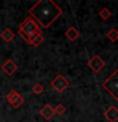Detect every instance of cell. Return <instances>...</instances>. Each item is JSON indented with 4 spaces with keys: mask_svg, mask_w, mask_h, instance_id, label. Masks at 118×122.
Here are the masks:
<instances>
[{
    "mask_svg": "<svg viewBox=\"0 0 118 122\" xmlns=\"http://www.w3.org/2000/svg\"><path fill=\"white\" fill-rule=\"evenodd\" d=\"M61 14L62 9L52 0H39L29 9V17L43 28H48Z\"/></svg>",
    "mask_w": 118,
    "mask_h": 122,
    "instance_id": "obj_1",
    "label": "cell"
},
{
    "mask_svg": "<svg viewBox=\"0 0 118 122\" xmlns=\"http://www.w3.org/2000/svg\"><path fill=\"white\" fill-rule=\"evenodd\" d=\"M18 33H19V36L22 38H24V41L29 45L30 40H32L36 34L41 33V28L32 18L28 17V18L24 19V22H23L20 25H19Z\"/></svg>",
    "mask_w": 118,
    "mask_h": 122,
    "instance_id": "obj_2",
    "label": "cell"
},
{
    "mask_svg": "<svg viewBox=\"0 0 118 122\" xmlns=\"http://www.w3.org/2000/svg\"><path fill=\"white\" fill-rule=\"evenodd\" d=\"M102 86L112 95V97L118 101V69H116L108 79H105L102 83Z\"/></svg>",
    "mask_w": 118,
    "mask_h": 122,
    "instance_id": "obj_3",
    "label": "cell"
},
{
    "mask_svg": "<svg viewBox=\"0 0 118 122\" xmlns=\"http://www.w3.org/2000/svg\"><path fill=\"white\" fill-rule=\"evenodd\" d=\"M69 85H70V81H69L66 78H64L61 74L57 75L56 78L51 81V86H52L56 92H59V93H62V92L66 89Z\"/></svg>",
    "mask_w": 118,
    "mask_h": 122,
    "instance_id": "obj_4",
    "label": "cell"
},
{
    "mask_svg": "<svg viewBox=\"0 0 118 122\" xmlns=\"http://www.w3.org/2000/svg\"><path fill=\"white\" fill-rule=\"evenodd\" d=\"M88 65H89V67H90L94 72H99L103 67L105 66V62L102 60V57H100V56L95 55V56H93V57H91V59L89 60Z\"/></svg>",
    "mask_w": 118,
    "mask_h": 122,
    "instance_id": "obj_5",
    "label": "cell"
},
{
    "mask_svg": "<svg viewBox=\"0 0 118 122\" xmlns=\"http://www.w3.org/2000/svg\"><path fill=\"white\" fill-rule=\"evenodd\" d=\"M1 70L5 72L8 76H11L15 71L18 70V65L15 64L13 60H8L4 65H1Z\"/></svg>",
    "mask_w": 118,
    "mask_h": 122,
    "instance_id": "obj_6",
    "label": "cell"
},
{
    "mask_svg": "<svg viewBox=\"0 0 118 122\" xmlns=\"http://www.w3.org/2000/svg\"><path fill=\"white\" fill-rule=\"evenodd\" d=\"M104 116L108 120V122H117L118 121V108L114 106H110L104 112Z\"/></svg>",
    "mask_w": 118,
    "mask_h": 122,
    "instance_id": "obj_7",
    "label": "cell"
},
{
    "mask_svg": "<svg viewBox=\"0 0 118 122\" xmlns=\"http://www.w3.org/2000/svg\"><path fill=\"white\" fill-rule=\"evenodd\" d=\"M39 114L44 118V120H49V118H52V116L55 114V111H53V108L49 104H46L44 107H42L39 109Z\"/></svg>",
    "mask_w": 118,
    "mask_h": 122,
    "instance_id": "obj_8",
    "label": "cell"
},
{
    "mask_svg": "<svg viewBox=\"0 0 118 122\" xmlns=\"http://www.w3.org/2000/svg\"><path fill=\"white\" fill-rule=\"evenodd\" d=\"M0 37H1L5 42H11L15 37V33L10 28H4L1 30V33H0Z\"/></svg>",
    "mask_w": 118,
    "mask_h": 122,
    "instance_id": "obj_9",
    "label": "cell"
},
{
    "mask_svg": "<svg viewBox=\"0 0 118 122\" xmlns=\"http://www.w3.org/2000/svg\"><path fill=\"white\" fill-rule=\"evenodd\" d=\"M65 36H66V38L69 41H75L76 38L80 36V32H79V29L76 28V27H70V28L66 30Z\"/></svg>",
    "mask_w": 118,
    "mask_h": 122,
    "instance_id": "obj_10",
    "label": "cell"
},
{
    "mask_svg": "<svg viewBox=\"0 0 118 122\" xmlns=\"http://www.w3.org/2000/svg\"><path fill=\"white\" fill-rule=\"evenodd\" d=\"M43 41H44V38H43V36H42V33H38V34H36V36L32 38V40H30L29 45H32V46H34V47H37V46H39Z\"/></svg>",
    "mask_w": 118,
    "mask_h": 122,
    "instance_id": "obj_11",
    "label": "cell"
},
{
    "mask_svg": "<svg viewBox=\"0 0 118 122\" xmlns=\"http://www.w3.org/2000/svg\"><path fill=\"white\" fill-rule=\"evenodd\" d=\"M107 38H108L110 42H116L118 40V29H116V28L109 29V32L107 33Z\"/></svg>",
    "mask_w": 118,
    "mask_h": 122,
    "instance_id": "obj_12",
    "label": "cell"
},
{
    "mask_svg": "<svg viewBox=\"0 0 118 122\" xmlns=\"http://www.w3.org/2000/svg\"><path fill=\"white\" fill-rule=\"evenodd\" d=\"M17 97H18V92L17 90H10L9 93H8V95H6V101L10 103V104H13V102L17 99Z\"/></svg>",
    "mask_w": 118,
    "mask_h": 122,
    "instance_id": "obj_13",
    "label": "cell"
},
{
    "mask_svg": "<svg viewBox=\"0 0 118 122\" xmlns=\"http://www.w3.org/2000/svg\"><path fill=\"white\" fill-rule=\"evenodd\" d=\"M99 15H100L102 19H108L110 15H112V11L109 9H107V8H103V9L99 11Z\"/></svg>",
    "mask_w": 118,
    "mask_h": 122,
    "instance_id": "obj_14",
    "label": "cell"
},
{
    "mask_svg": "<svg viewBox=\"0 0 118 122\" xmlns=\"http://www.w3.org/2000/svg\"><path fill=\"white\" fill-rule=\"evenodd\" d=\"M23 102H24V98H23V95H20V94H18V97H17V99L13 102V106L14 108H18V107H20L22 104H23Z\"/></svg>",
    "mask_w": 118,
    "mask_h": 122,
    "instance_id": "obj_15",
    "label": "cell"
},
{
    "mask_svg": "<svg viewBox=\"0 0 118 122\" xmlns=\"http://www.w3.org/2000/svg\"><path fill=\"white\" fill-rule=\"evenodd\" d=\"M33 92H34V94H42L44 92V88H43V85L42 84H34L33 85V89H32Z\"/></svg>",
    "mask_w": 118,
    "mask_h": 122,
    "instance_id": "obj_16",
    "label": "cell"
},
{
    "mask_svg": "<svg viewBox=\"0 0 118 122\" xmlns=\"http://www.w3.org/2000/svg\"><path fill=\"white\" fill-rule=\"evenodd\" d=\"M55 113H57V114H64L65 112H66V107H65L64 104H61V103H59L56 107H55Z\"/></svg>",
    "mask_w": 118,
    "mask_h": 122,
    "instance_id": "obj_17",
    "label": "cell"
}]
</instances>
